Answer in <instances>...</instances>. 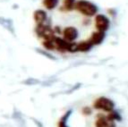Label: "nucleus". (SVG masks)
<instances>
[{
	"label": "nucleus",
	"instance_id": "nucleus-1",
	"mask_svg": "<svg viewBox=\"0 0 128 127\" xmlns=\"http://www.w3.org/2000/svg\"><path fill=\"white\" fill-rule=\"evenodd\" d=\"M74 9L85 16H94L98 12V7L94 4L87 0H79L75 2Z\"/></svg>",
	"mask_w": 128,
	"mask_h": 127
},
{
	"label": "nucleus",
	"instance_id": "nucleus-2",
	"mask_svg": "<svg viewBox=\"0 0 128 127\" xmlns=\"http://www.w3.org/2000/svg\"><path fill=\"white\" fill-rule=\"evenodd\" d=\"M35 32L38 38L45 40H52L56 37L55 32L52 30V28L49 25H47L46 24H37L35 28Z\"/></svg>",
	"mask_w": 128,
	"mask_h": 127
},
{
	"label": "nucleus",
	"instance_id": "nucleus-3",
	"mask_svg": "<svg viewBox=\"0 0 128 127\" xmlns=\"http://www.w3.org/2000/svg\"><path fill=\"white\" fill-rule=\"evenodd\" d=\"M93 106L95 109L98 110H102L105 112H111L113 111L115 104L110 98H108L106 97H100L97 98L96 101L94 102Z\"/></svg>",
	"mask_w": 128,
	"mask_h": 127
},
{
	"label": "nucleus",
	"instance_id": "nucleus-4",
	"mask_svg": "<svg viewBox=\"0 0 128 127\" xmlns=\"http://www.w3.org/2000/svg\"><path fill=\"white\" fill-rule=\"evenodd\" d=\"M95 25L100 32H107L110 26V22L104 14H97L95 17Z\"/></svg>",
	"mask_w": 128,
	"mask_h": 127
},
{
	"label": "nucleus",
	"instance_id": "nucleus-5",
	"mask_svg": "<svg viewBox=\"0 0 128 127\" xmlns=\"http://www.w3.org/2000/svg\"><path fill=\"white\" fill-rule=\"evenodd\" d=\"M78 38V30L76 28L69 26L66 27L63 30V38L67 42H74Z\"/></svg>",
	"mask_w": 128,
	"mask_h": 127
},
{
	"label": "nucleus",
	"instance_id": "nucleus-6",
	"mask_svg": "<svg viewBox=\"0 0 128 127\" xmlns=\"http://www.w3.org/2000/svg\"><path fill=\"white\" fill-rule=\"evenodd\" d=\"M69 43L67 42L66 40H64V38H59V37L56 36L54 38V44H55V49L58 51V52H61V53H64L67 51L68 49Z\"/></svg>",
	"mask_w": 128,
	"mask_h": 127
},
{
	"label": "nucleus",
	"instance_id": "nucleus-7",
	"mask_svg": "<svg viewBox=\"0 0 128 127\" xmlns=\"http://www.w3.org/2000/svg\"><path fill=\"white\" fill-rule=\"evenodd\" d=\"M96 127H116L114 121L110 120L108 116H100L97 118L96 123H95Z\"/></svg>",
	"mask_w": 128,
	"mask_h": 127
},
{
	"label": "nucleus",
	"instance_id": "nucleus-8",
	"mask_svg": "<svg viewBox=\"0 0 128 127\" xmlns=\"http://www.w3.org/2000/svg\"><path fill=\"white\" fill-rule=\"evenodd\" d=\"M33 19L37 24H46V22L48 20V14L44 10L38 9L33 13Z\"/></svg>",
	"mask_w": 128,
	"mask_h": 127
},
{
	"label": "nucleus",
	"instance_id": "nucleus-9",
	"mask_svg": "<svg viewBox=\"0 0 128 127\" xmlns=\"http://www.w3.org/2000/svg\"><path fill=\"white\" fill-rule=\"evenodd\" d=\"M104 38H105V32L98 30V32H95L92 34L89 40H90V42L92 44V46H94V45L101 44L102 41L104 40Z\"/></svg>",
	"mask_w": 128,
	"mask_h": 127
},
{
	"label": "nucleus",
	"instance_id": "nucleus-10",
	"mask_svg": "<svg viewBox=\"0 0 128 127\" xmlns=\"http://www.w3.org/2000/svg\"><path fill=\"white\" fill-rule=\"evenodd\" d=\"M92 47L93 46L90 42V40H83V41L77 43V51H80V52H87V51L90 50V48Z\"/></svg>",
	"mask_w": 128,
	"mask_h": 127
},
{
	"label": "nucleus",
	"instance_id": "nucleus-11",
	"mask_svg": "<svg viewBox=\"0 0 128 127\" xmlns=\"http://www.w3.org/2000/svg\"><path fill=\"white\" fill-rule=\"evenodd\" d=\"M59 0H43V6L48 10H53L58 6Z\"/></svg>",
	"mask_w": 128,
	"mask_h": 127
},
{
	"label": "nucleus",
	"instance_id": "nucleus-12",
	"mask_svg": "<svg viewBox=\"0 0 128 127\" xmlns=\"http://www.w3.org/2000/svg\"><path fill=\"white\" fill-rule=\"evenodd\" d=\"M75 6V0H64L63 7L66 11H72L74 9Z\"/></svg>",
	"mask_w": 128,
	"mask_h": 127
},
{
	"label": "nucleus",
	"instance_id": "nucleus-13",
	"mask_svg": "<svg viewBox=\"0 0 128 127\" xmlns=\"http://www.w3.org/2000/svg\"><path fill=\"white\" fill-rule=\"evenodd\" d=\"M43 47L47 50H55V44H54V38L52 40H45L42 41Z\"/></svg>",
	"mask_w": 128,
	"mask_h": 127
},
{
	"label": "nucleus",
	"instance_id": "nucleus-14",
	"mask_svg": "<svg viewBox=\"0 0 128 127\" xmlns=\"http://www.w3.org/2000/svg\"><path fill=\"white\" fill-rule=\"evenodd\" d=\"M69 114H70V112L67 113V116H64L61 118V120L59 121V123H58V127H68L66 125V119H67V116H69Z\"/></svg>",
	"mask_w": 128,
	"mask_h": 127
},
{
	"label": "nucleus",
	"instance_id": "nucleus-15",
	"mask_svg": "<svg viewBox=\"0 0 128 127\" xmlns=\"http://www.w3.org/2000/svg\"><path fill=\"white\" fill-rule=\"evenodd\" d=\"M67 51H68V52H71V53L77 52V43H75V42H70L69 43Z\"/></svg>",
	"mask_w": 128,
	"mask_h": 127
}]
</instances>
